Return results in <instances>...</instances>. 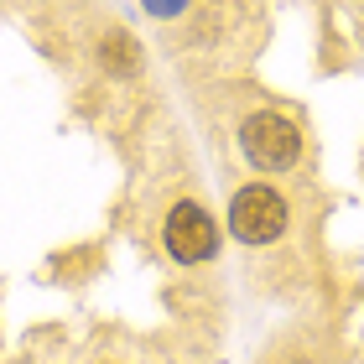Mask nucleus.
Wrapping results in <instances>:
<instances>
[{
  "mask_svg": "<svg viewBox=\"0 0 364 364\" xmlns=\"http://www.w3.org/2000/svg\"><path fill=\"white\" fill-rule=\"evenodd\" d=\"M240 151L250 156V167L281 172V167H291V161L302 156V130H296L287 114L260 109V114H250V120L240 125Z\"/></svg>",
  "mask_w": 364,
  "mask_h": 364,
  "instance_id": "obj_1",
  "label": "nucleus"
},
{
  "mask_svg": "<svg viewBox=\"0 0 364 364\" xmlns=\"http://www.w3.org/2000/svg\"><path fill=\"white\" fill-rule=\"evenodd\" d=\"M281 229H287V203H281L276 188L250 182V188L235 193V203H229V235H235V240L271 245V240H281Z\"/></svg>",
  "mask_w": 364,
  "mask_h": 364,
  "instance_id": "obj_2",
  "label": "nucleus"
},
{
  "mask_svg": "<svg viewBox=\"0 0 364 364\" xmlns=\"http://www.w3.org/2000/svg\"><path fill=\"white\" fill-rule=\"evenodd\" d=\"M146 11L151 16H161V21H172V16H182V6H188V0H141Z\"/></svg>",
  "mask_w": 364,
  "mask_h": 364,
  "instance_id": "obj_5",
  "label": "nucleus"
},
{
  "mask_svg": "<svg viewBox=\"0 0 364 364\" xmlns=\"http://www.w3.org/2000/svg\"><path fill=\"white\" fill-rule=\"evenodd\" d=\"M99 63H105L109 73H120V78H125V73H136V68H141V53H136V42H130L125 31H109V37L99 42Z\"/></svg>",
  "mask_w": 364,
  "mask_h": 364,
  "instance_id": "obj_4",
  "label": "nucleus"
},
{
  "mask_svg": "<svg viewBox=\"0 0 364 364\" xmlns=\"http://www.w3.org/2000/svg\"><path fill=\"white\" fill-rule=\"evenodd\" d=\"M161 240H167L172 260H182V266H198V260H208L213 250H219V224L208 219L198 203H172L167 224H161Z\"/></svg>",
  "mask_w": 364,
  "mask_h": 364,
  "instance_id": "obj_3",
  "label": "nucleus"
}]
</instances>
